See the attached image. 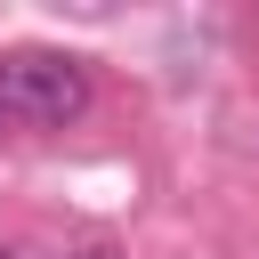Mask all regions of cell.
Masks as SVG:
<instances>
[{
    "instance_id": "cell-1",
    "label": "cell",
    "mask_w": 259,
    "mask_h": 259,
    "mask_svg": "<svg viewBox=\"0 0 259 259\" xmlns=\"http://www.w3.org/2000/svg\"><path fill=\"white\" fill-rule=\"evenodd\" d=\"M0 113L40 121V130L81 121L89 113V65L65 49H8L0 57Z\"/></svg>"
},
{
    "instance_id": "cell-2",
    "label": "cell",
    "mask_w": 259,
    "mask_h": 259,
    "mask_svg": "<svg viewBox=\"0 0 259 259\" xmlns=\"http://www.w3.org/2000/svg\"><path fill=\"white\" fill-rule=\"evenodd\" d=\"M0 259H16V251H8V243H0Z\"/></svg>"
},
{
    "instance_id": "cell-3",
    "label": "cell",
    "mask_w": 259,
    "mask_h": 259,
    "mask_svg": "<svg viewBox=\"0 0 259 259\" xmlns=\"http://www.w3.org/2000/svg\"><path fill=\"white\" fill-rule=\"evenodd\" d=\"M0 121H8V113H0Z\"/></svg>"
}]
</instances>
